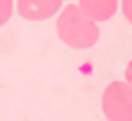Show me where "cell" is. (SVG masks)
<instances>
[{
    "instance_id": "obj_5",
    "label": "cell",
    "mask_w": 132,
    "mask_h": 121,
    "mask_svg": "<svg viewBox=\"0 0 132 121\" xmlns=\"http://www.w3.org/2000/svg\"><path fill=\"white\" fill-rule=\"evenodd\" d=\"M13 8H15L13 0H0V27L13 17Z\"/></svg>"
},
{
    "instance_id": "obj_4",
    "label": "cell",
    "mask_w": 132,
    "mask_h": 121,
    "mask_svg": "<svg viewBox=\"0 0 132 121\" xmlns=\"http://www.w3.org/2000/svg\"><path fill=\"white\" fill-rule=\"evenodd\" d=\"M78 6L84 11L92 21L101 23V21H109L111 17L118 13L120 0H78Z\"/></svg>"
},
{
    "instance_id": "obj_3",
    "label": "cell",
    "mask_w": 132,
    "mask_h": 121,
    "mask_svg": "<svg viewBox=\"0 0 132 121\" xmlns=\"http://www.w3.org/2000/svg\"><path fill=\"white\" fill-rule=\"evenodd\" d=\"M63 0H17V11L25 21H44L59 15Z\"/></svg>"
},
{
    "instance_id": "obj_6",
    "label": "cell",
    "mask_w": 132,
    "mask_h": 121,
    "mask_svg": "<svg viewBox=\"0 0 132 121\" xmlns=\"http://www.w3.org/2000/svg\"><path fill=\"white\" fill-rule=\"evenodd\" d=\"M122 2V13H124V17L132 23V0H120Z\"/></svg>"
},
{
    "instance_id": "obj_1",
    "label": "cell",
    "mask_w": 132,
    "mask_h": 121,
    "mask_svg": "<svg viewBox=\"0 0 132 121\" xmlns=\"http://www.w3.org/2000/svg\"><path fill=\"white\" fill-rule=\"evenodd\" d=\"M57 33L61 42L67 46L76 50H86L98 42L101 29L96 21H92L78 4H67L57 17Z\"/></svg>"
},
{
    "instance_id": "obj_2",
    "label": "cell",
    "mask_w": 132,
    "mask_h": 121,
    "mask_svg": "<svg viewBox=\"0 0 132 121\" xmlns=\"http://www.w3.org/2000/svg\"><path fill=\"white\" fill-rule=\"evenodd\" d=\"M101 107L107 121H132V86L128 81H111L103 90Z\"/></svg>"
},
{
    "instance_id": "obj_7",
    "label": "cell",
    "mask_w": 132,
    "mask_h": 121,
    "mask_svg": "<svg viewBox=\"0 0 132 121\" xmlns=\"http://www.w3.org/2000/svg\"><path fill=\"white\" fill-rule=\"evenodd\" d=\"M124 75H126V81L132 86V59L128 61V65H126V71H124Z\"/></svg>"
}]
</instances>
